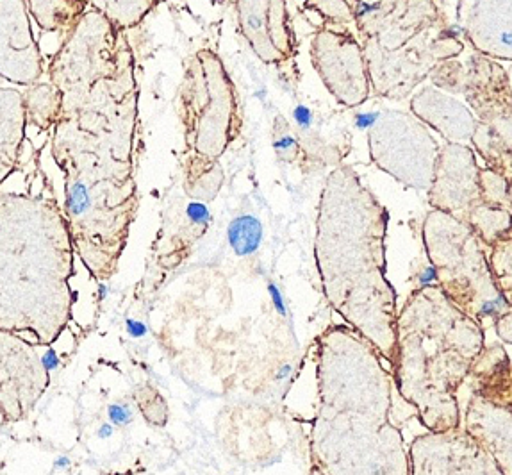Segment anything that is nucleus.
<instances>
[{
    "label": "nucleus",
    "mask_w": 512,
    "mask_h": 475,
    "mask_svg": "<svg viewBox=\"0 0 512 475\" xmlns=\"http://www.w3.org/2000/svg\"><path fill=\"white\" fill-rule=\"evenodd\" d=\"M125 329L127 333L131 334L133 338H143L145 334L149 333V327L140 322V320H133V318H127L125 320Z\"/></svg>",
    "instance_id": "obj_8"
},
{
    "label": "nucleus",
    "mask_w": 512,
    "mask_h": 475,
    "mask_svg": "<svg viewBox=\"0 0 512 475\" xmlns=\"http://www.w3.org/2000/svg\"><path fill=\"white\" fill-rule=\"evenodd\" d=\"M436 279H438V272H436L434 267L425 268V272L420 275V283L422 284H430L432 281H436Z\"/></svg>",
    "instance_id": "obj_13"
},
{
    "label": "nucleus",
    "mask_w": 512,
    "mask_h": 475,
    "mask_svg": "<svg viewBox=\"0 0 512 475\" xmlns=\"http://www.w3.org/2000/svg\"><path fill=\"white\" fill-rule=\"evenodd\" d=\"M268 292L272 295L273 306L277 309V313L282 315V317H286L288 311H286V306H284V297H282L281 290L275 284L270 283L268 284Z\"/></svg>",
    "instance_id": "obj_9"
},
{
    "label": "nucleus",
    "mask_w": 512,
    "mask_h": 475,
    "mask_svg": "<svg viewBox=\"0 0 512 475\" xmlns=\"http://www.w3.org/2000/svg\"><path fill=\"white\" fill-rule=\"evenodd\" d=\"M379 120V113H359L356 117V127L370 129Z\"/></svg>",
    "instance_id": "obj_10"
},
{
    "label": "nucleus",
    "mask_w": 512,
    "mask_h": 475,
    "mask_svg": "<svg viewBox=\"0 0 512 475\" xmlns=\"http://www.w3.org/2000/svg\"><path fill=\"white\" fill-rule=\"evenodd\" d=\"M293 118L302 129H309L313 125V111L307 108V106H297L293 111Z\"/></svg>",
    "instance_id": "obj_6"
},
{
    "label": "nucleus",
    "mask_w": 512,
    "mask_h": 475,
    "mask_svg": "<svg viewBox=\"0 0 512 475\" xmlns=\"http://www.w3.org/2000/svg\"><path fill=\"white\" fill-rule=\"evenodd\" d=\"M229 245L238 256L254 254L263 240V225L252 215L234 218L227 229Z\"/></svg>",
    "instance_id": "obj_3"
},
{
    "label": "nucleus",
    "mask_w": 512,
    "mask_h": 475,
    "mask_svg": "<svg viewBox=\"0 0 512 475\" xmlns=\"http://www.w3.org/2000/svg\"><path fill=\"white\" fill-rule=\"evenodd\" d=\"M500 308V300H491L482 306V315H495L496 309Z\"/></svg>",
    "instance_id": "obj_14"
},
{
    "label": "nucleus",
    "mask_w": 512,
    "mask_h": 475,
    "mask_svg": "<svg viewBox=\"0 0 512 475\" xmlns=\"http://www.w3.org/2000/svg\"><path fill=\"white\" fill-rule=\"evenodd\" d=\"M291 374V367L290 365H284V367L281 368V370H279V374H277V379H279V381H282V379H286V377H288V375Z\"/></svg>",
    "instance_id": "obj_17"
},
{
    "label": "nucleus",
    "mask_w": 512,
    "mask_h": 475,
    "mask_svg": "<svg viewBox=\"0 0 512 475\" xmlns=\"http://www.w3.org/2000/svg\"><path fill=\"white\" fill-rule=\"evenodd\" d=\"M380 4H368V2H359V6H357V17H364V15H368V13H372L375 9H379Z\"/></svg>",
    "instance_id": "obj_12"
},
{
    "label": "nucleus",
    "mask_w": 512,
    "mask_h": 475,
    "mask_svg": "<svg viewBox=\"0 0 512 475\" xmlns=\"http://www.w3.org/2000/svg\"><path fill=\"white\" fill-rule=\"evenodd\" d=\"M186 215L195 225H207L211 222V211L202 202H190L186 208Z\"/></svg>",
    "instance_id": "obj_5"
},
{
    "label": "nucleus",
    "mask_w": 512,
    "mask_h": 475,
    "mask_svg": "<svg viewBox=\"0 0 512 475\" xmlns=\"http://www.w3.org/2000/svg\"><path fill=\"white\" fill-rule=\"evenodd\" d=\"M108 417L111 424L124 427V425L131 424L133 420V411L127 404H111L108 408Z\"/></svg>",
    "instance_id": "obj_4"
},
{
    "label": "nucleus",
    "mask_w": 512,
    "mask_h": 475,
    "mask_svg": "<svg viewBox=\"0 0 512 475\" xmlns=\"http://www.w3.org/2000/svg\"><path fill=\"white\" fill-rule=\"evenodd\" d=\"M295 147H297V142L291 136H284L279 142L273 143V149L277 152H288V150L295 149Z\"/></svg>",
    "instance_id": "obj_11"
},
{
    "label": "nucleus",
    "mask_w": 512,
    "mask_h": 475,
    "mask_svg": "<svg viewBox=\"0 0 512 475\" xmlns=\"http://www.w3.org/2000/svg\"><path fill=\"white\" fill-rule=\"evenodd\" d=\"M68 467H70V459L65 458V456H63V458H58L56 459V461H54V468H56V470H58V468Z\"/></svg>",
    "instance_id": "obj_16"
},
{
    "label": "nucleus",
    "mask_w": 512,
    "mask_h": 475,
    "mask_svg": "<svg viewBox=\"0 0 512 475\" xmlns=\"http://www.w3.org/2000/svg\"><path fill=\"white\" fill-rule=\"evenodd\" d=\"M74 247L58 213L0 217V329L50 347L65 333L75 295Z\"/></svg>",
    "instance_id": "obj_1"
},
{
    "label": "nucleus",
    "mask_w": 512,
    "mask_h": 475,
    "mask_svg": "<svg viewBox=\"0 0 512 475\" xmlns=\"http://www.w3.org/2000/svg\"><path fill=\"white\" fill-rule=\"evenodd\" d=\"M42 365L45 367L47 372H54V370H58L59 365H61V361H59L58 352L56 349L50 345L47 347V350L42 354Z\"/></svg>",
    "instance_id": "obj_7"
},
{
    "label": "nucleus",
    "mask_w": 512,
    "mask_h": 475,
    "mask_svg": "<svg viewBox=\"0 0 512 475\" xmlns=\"http://www.w3.org/2000/svg\"><path fill=\"white\" fill-rule=\"evenodd\" d=\"M36 343L0 329V415L4 422L24 420L42 399L50 374Z\"/></svg>",
    "instance_id": "obj_2"
},
{
    "label": "nucleus",
    "mask_w": 512,
    "mask_h": 475,
    "mask_svg": "<svg viewBox=\"0 0 512 475\" xmlns=\"http://www.w3.org/2000/svg\"><path fill=\"white\" fill-rule=\"evenodd\" d=\"M108 293H109L108 286H106V284H100V286H99L100 300L106 299V297H108Z\"/></svg>",
    "instance_id": "obj_18"
},
{
    "label": "nucleus",
    "mask_w": 512,
    "mask_h": 475,
    "mask_svg": "<svg viewBox=\"0 0 512 475\" xmlns=\"http://www.w3.org/2000/svg\"><path fill=\"white\" fill-rule=\"evenodd\" d=\"M459 33H461V31H457V29H448V31H446L448 36H457Z\"/></svg>",
    "instance_id": "obj_19"
},
{
    "label": "nucleus",
    "mask_w": 512,
    "mask_h": 475,
    "mask_svg": "<svg viewBox=\"0 0 512 475\" xmlns=\"http://www.w3.org/2000/svg\"><path fill=\"white\" fill-rule=\"evenodd\" d=\"M113 434V425L102 424L99 429V438H109Z\"/></svg>",
    "instance_id": "obj_15"
}]
</instances>
